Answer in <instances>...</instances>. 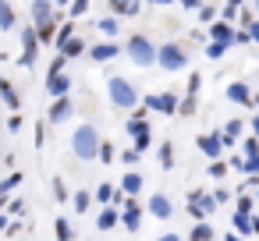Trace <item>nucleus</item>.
<instances>
[{"mask_svg": "<svg viewBox=\"0 0 259 241\" xmlns=\"http://www.w3.org/2000/svg\"><path fill=\"white\" fill-rule=\"evenodd\" d=\"M68 110H71V103H68V100H57V103L50 107V121H64Z\"/></svg>", "mask_w": 259, "mask_h": 241, "instance_id": "obj_7", "label": "nucleus"}, {"mask_svg": "<svg viewBox=\"0 0 259 241\" xmlns=\"http://www.w3.org/2000/svg\"><path fill=\"white\" fill-rule=\"evenodd\" d=\"M36 46H39V39H36V29H25L22 32V68H32L36 64Z\"/></svg>", "mask_w": 259, "mask_h": 241, "instance_id": "obj_1", "label": "nucleus"}, {"mask_svg": "<svg viewBox=\"0 0 259 241\" xmlns=\"http://www.w3.org/2000/svg\"><path fill=\"white\" fill-rule=\"evenodd\" d=\"M75 209H78V213H82V209H89V195H85V191H78V195H75Z\"/></svg>", "mask_w": 259, "mask_h": 241, "instance_id": "obj_10", "label": "nucleus"}, {"mask_svg": "<svg viewBox=\"0 0 259 241\" xmlns=\"http://www.w3.org/2000/svg\"><path fill=\"white\" fill-rule=\"evenodd\" d=\"M110 223H114V213H103V216H100V227H103V230H107V227H110Z\"/></svg>", "mask_w": 259, "mask_h": 241, "instance_id": "obj_13", "label": "nucleus"}, {"mask_svg": "<svg viewBox=\"0 0 259 241\" xmlns=\"http://www.w3.org/2000/svg\"><path fill=\"white\" fill-rule=\"evenodd\" d=\"M93 54H96V61H107V57H110V54H114V50H110V46H96V50H93Z\"/></svg>", "mask_w": 259, "mask_h": 241, "instance_id": "obj_11", "label": "nucleus"}, {"mask_svg": "<svg viewBox=\"0 0 259 241\" xmlns=\"http://www.w3.org/2000/svg\"><path fill=\"white\" fill-rule=\"evenodd\" d=\"M32 18H36V25L50 22V0H36V4H32Z\"/></svg>", "mask_w": 259, "mask_h": 241, "instance_id": "obj_5", "label": "nucleus"}, {"mask_svg": "<svg viewBox=\"0 0 259 241\" xmlns=\"http://www.w3.org/2000/svg\"><path fill=\"white\" fill-rule=\"evenodd\" d=\"M47 89H50V96H64V89H68V78L64 75H50V82H47Z\"/></svg>", "mask_w": 259, "mask_h": 241, "instance_id": "obj_6", "label": "nucleus"}, {"mask_svg": "<svg viewBox=\"0 0 259 241\" xmlns=\"http://www.w3.org/2000/svg\"><path fill=\"white\" fill-rule=\"evenodd\" d=\"M8 128H11V131H18V128H22V117H18V114H11V121H8Z\"/></svg>", "mask_w": 259, "mask_h": 241, "instance_id": "obj_12", "label": "nucleus"}, {"mask_svg": "<svg viewBox=\"0 0 259 241\" xmlns=\"http://www.w3.org/2000/svg\"><path fill=\"white\" fill-rule=\"evenodd\" d=\"M57 241H71V227H68V220H57Z\"/></svg>", "mask_w": 259, "mask_h": 241, "instance_id": "obj_8", "label": "nucleus"}, {"mask_svg": "<svg viewBox=\"0 0 259 241\" xmlns=\"http://www.w3.org/2000/svg\"><path fill=\"white\" fill-rule=\"evenodd\" d=\"M15 29V8L8 4V0H0V32Z\"/></svg>", "mask_w": 259, "mask_h": 241, "instance_id": "obj_4", "label": "nucleus"}, {"mask_svg": "<svg viewBox=\"0 0 259 241\" xmlns=\"http://www.w3.org/2000/svg\"><path fill=\"white\" fill-rule=\"evenodd\" d=\"M75 153H78V156H93V153H96V135H93V128H82V131L75 135Z\"/></svg>", "mask_w": 259, "mask_h": 241, "instance_id": "obj_2", "label": "nucleus"}, {"mask_svg": "<svg viewBox=\"0 0 259 241\" xmlns=\"http://www.w3.org/2000/svg\"><path fill=\"white\" fill-rule=\"evenodd\" d=\"M4 223H8V220H4V216H0V230H4Z\"/></svg>", "mask_w": 259, "mask_h": 241, "instance_id": "obj_14", "label": "nucleus"}, {"mask_svg": "<svg viewBox=\"0 0 259 241\" xmlns=\"http://www.w3.org/2000/svg\"><path fill=\"white\" fill-rule=\"evenodd\" d=\"M54 195H57V202H68V191H64V181H54Z\"/></svg>", "mask_w": 259, "mask_h": 241, "instance_id": "obj_9", "label": "nucleus"}, {"mask_svg": "<svg viewBox=\"0 0 259 241\" xmlns=\"http://www.w3.org/2000/svg\"><path fill=\"white\" fill-rule=\"evenodd\" d=\"M0 100H4L11 110H18V92H15V85L8 78H0Z\"/></svg>", "mask_w": 259, "mask_h": 241, "instance_id": "obj_3", "label": "nucleus"}]
</instances>
